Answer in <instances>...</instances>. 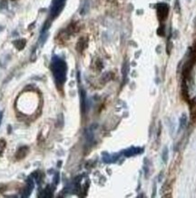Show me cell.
<instances>
[{
    "mask_svg": "<svg viewBox=\"0 0 196 198\" xmlns=\"http://www.w3.org/2000/svg\"><path fill=\"white\" fill-rule=\"evenodd\" d=\"M19 98L21 105V109L25 114H32L39 104V97L36 96L35 92H26Z\"/></svg>",
    "mask_w": 196,
    "mask_h": 198,
    "instance_id": "cell-1",
    "label": "cell"
},
{
    "mask_svg": "<svg viewBox=\"0 0 196 198\" xmlns=\"http://www.w3.org/2000/svg\"><path fill=\"white\" fill-rule=\"evenodd\" d=\"M64 2H66V0H54L52 8H51V15L53 17L56 16L61 12V10L64 7Z\"/></svg>",
    "mask_w": 196,
    "mask_h": 198,
    "instance_id": "cell-2",
    "label": "cell"
},
{
    "mask_svg": "<svg viewBox=\"0 0 196 198\" xmlns=\"http://www.w3.org/2000/svg\"><path fill=\"white\" fill-rule=\"evenodd\" d=\"M26 153H27L26 152V147L20 148L18 150V152L16 153V157H17V159H22V158H24L26 156Z\"/></svg>",
    "mask_w": 196,
    "mask_h": 198,
    "instance_id": "cell-3",
    "label": "cell"
},
{
    "mask_svg": "<svg viewBox=\"0 0 196 198\" xmlns=\"http://www.w3.org/2000/svg\"><path fill=\"white\" fill-rule=\"evenodd\" d=\"M6 141H5L4 139H0V154L4 152L5 148H6Z\"/></svg>",
    "mask_w": 196,
    "mask_h": 198,
    "instance_id": "cell-4",
    "label": "cell"
}]
</instances>
